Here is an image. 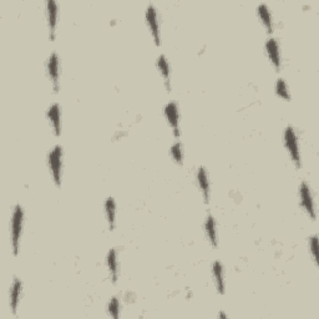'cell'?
<instances>
[{
  "instance_id": "obj_1",
  "label": "cell",
  "mask_w": 319,
  "mask_h": 319,
  "mask_svg": "<svg viewBox=\"0 0 319 319\" xmlns=\"http://www.w3.org/2000/svg\"><path fill=\"white\" fill-rule=\"evenodd\" d=\"M24 212L20 204L14 208L13 218H11V246H13L14 255H18L19 247H20L21 230H23Z\"/></svg>"
},
{
  "instance_id": "obj_19",
  "label": "cell",
  "mask_w": 319,
  "mask_h": 319,
  "mask_svg": "<svg viewBox=\"0 0 319 319\" xmlns=\"http://www.w3.org/2000/svg\"><path fill=\"white\" fill-rule=\"evenodd\" d=\"M276 92L278 96L282 97V99L287 100V101L291 100V95H289L288 89H287V84L283 79H278V81H277Z\"/></svg>"
},
{
  "instance_id": "obj_3",
  "label": "cell",
  "mask_w": 319,
  "mask_h": 319,
  "mask_svg": "<svg viewBox=\"0 0 319 319\" xmlns=\"http://www.w3.org/2000/svg\"><path fill=\"white\" fill-rule=\"evenodd\" d=\"M284 143H286L289 156L292 157V161L294 162L296 167L299 169L301 167V151H299L298 138H297L296 132H294V130L291 126L287 128L286 131H284Z\"/></svg>"
},
{
  "instance_id": "obj_14",
  "label": "cell",
  "mask_w": 319,
  "mask_h": 319,
  "mask_svg": "<svg viewBox=\"0 0 319 319\" xmlns=\"http://www.w3.org/2000/svg\"><path fill=\"white\" fill-rule=\"evenodd\" d=\"M212 272H213V277H215L217 292L220 294H223L225 293V277H223V267L218 260L213 263Z\"/></svg>"
},
{
  "instance_id": "obj_15",
  "label": "cell",
  "mask_w": 319,
  "mask_h": 319,
  "mask_svg": "<svg viewBox=\"0 0 319 319\" xmlns=\"http://www.w3.org/2000/svg\"><path fill=\"white\" fill-rule=\"evenodd\" d=\"M204 230H206L207 238H208L209 243H211L213 247H217L218 240H217V231H216V222L215 218L212 216H208L206 220V223H204Z\"/></svg>"
},
{
  "instance_id": "obj_16",
  "label": "cell",
  "mask_w": 319,
  "mask_h": 319,
  "mask_svg": "<svg viewBox=\"0 0 319 319\" xmlns=\"http://www.w3.org/2000/svg\"><path fill=\"white\" fill-rule=\"evenodd\" d=\"M21 282L20 279L14 278L13 284L10 288V307L13 313H15L16 308H18L19 301H20V294H21Z\"/></svg>"
},
{
  "instance_id": "obj_10",
  "label": "cell",
  "mask_w": 319,
  "mask_h": 319,
  "mask_svg": "<svg viewBox=\"0 0 319 319\" xmlns=\"http://www.w3.org/2000/svg\"><path fill=\"white\" fill-rule=\"evenodd\" d=\"M46 14H48L49 33H50V39L53 40L55 36V26H57L58 18V5L53 0H49L46 3Z\"/></svg>"
},
{
  "instance_id": "obj_18",
  "label": "cell",
  "mask_w": 319,
  "mask_h": 319,
  "mask_svg": "<svg viewBox=\"0 0 319 319\" xmlns=\"http://www.w3.org/2000/svg\"><path fill=\"white\" fill-rule=\"evenodd\" d=\"M105 213H106V218H108L109 228H110V231H114L116 218V204L111 197L105 201Z\"/></svg>"
},
{
  "instance_id": "obj_13",
  "label": "cell",
  "mask_w": 319,
  "mask_h": 319,
  "mask_svg": "<svg viewBox=\"0 0 319 319\" xmlns=\"http://www.w3.org/2000/svg\"><path fill=\"white\" fill-rule=\"evenodd\" d=\"M106 262H108V268L109 273H110L111 279L115 283L118 281L119 277V263H118V253H116L115 250H110L108 253V257H106Z\"/></svg>"
},
{
  "instance_id": "obj_17",
  "label": "cell",
  "mask_w": 319,
  "mask_h": 319,
  "mask_svg": "<svg viewBox=\"0 0 319 319\" xmlns=\"http://www.w3.org/2000/svg\"><path fill=\"white\" fill-rule=\"evenodd\" d=\"M258 15H259L260 20H262L263 25L265 26L267 31L272 33V31H273V21H272V15L268 6L265 5V4H260V5L258 6Z\"/></svg>"
},
{
  "instance_id": "obj_8",
  "label": "cell",
  "mask_w": 319,
  "mask_h": 319,
  "mask_svg": "<svg viewBox=\"0 0 319 319\" xmlns=\"http://www.w3.org/2000/svg\"><path fill=\"white\" fill-rule=\"evenodd\" d=\"M265 50H267V54H268V58L273 66L276 67L277 71H279V69H281V50H279V45L276 39L271 38L267 40Z\"/></svg>"
},
{
  "instance_id": "obj_22",
  "label": "cell",
  "mask_w": 319,
  "mask_h": 319,
  "mask_svg": "<svg viewBox=\"0 0 319 319\" xmlns=\"http://www.w3.org/2000/svg\"><path fill=\"white\" fill-rule=\"evenodd\" d=\"M317 247H318V240H317V236H313L309 238V251H311L314 262H317Z\"/></svg>"
},
{
  "instance_id": "obj_9",
  "label": "cell",
  "mask_w": 319,
  "mask_h": 319,
  "mask_svg": "<svg viewBox=\"0 0 319 319\" xmlns=\"http://www.w3.org/2000/svg\"><path fill=\"white\" fill-rule=\"evenodd\" d=\"M48 119L53 126L55 135L60 136V133H62V111H60L59 105L54 104L49 108Z\"/></svg>"
},
{
  "instance_id": "obj_12",
  "label": "cell",
  "mask_w": 319,
  "mask_h": 319,
  "mask_svg": "<svg viewBox=\"0 0 319 319\" xmlns=\"http://www.w3.org/2000/svg\"><path fill=\"white\" fill-rule=\"evenodd\" d=\"M157 67L158 71L161 72L162 77H164L165 85H166V89L171 90V70H170V65L167 59L165 58V55H160L157 59Z\"/></svg>"
},
{
  "instance_id": "obj_6",
  "label": "cell",
  "mask_w": 319,
  "mask_h": 319,
  "mask_svg": "<svg viewBox=\"0 0 319 319\" xmlns=\"http://www.w3.org/2000/svg\"><path fill=\"white\" fill-rule=\"evenodd\" d=\"M299 196L302 199V206L304 207V209L307 211V213L309 215V217L312 220H316V212H314V203H313V197H312L311 187L308 186L307 182H302L301 189H299Z\"/></svg>"
},
{
  "instance_id": "obj_21",
  "label": "cell",
  "mask_w": 319,
  "mask_h": 319,
  "mask_svg": "<svg viewBox=\"0 0 319 319\" xmlns=\"http://www.w3.org/2000/svg\"><path fill=\"white\" fill-rule=\"evenodd\" d=\"M108 312L113 318L118 319L119 317H120V302H119L118 298L114 297V298L111 299L108 306Z\"/></svg>"
},
{
  "instance_id": "obj_4",
  "label": "cell",
  "mask_w": 319,
  "mask_h": 319,
  "mask_svg": "<svg viewBox=\"0 0 319 319\" xmlns=\"http://www.w3.org/2000/svg\"><path fill=\"white\" fill-rule=\"evenodd\" d=\"M146 21L150 28L151 34L153 36L156 45H161V34H160V25H158L157 20V11H156L155 6L148 5L147 10H146Z\"/></svg>"
},
{
  "instance_id": "obj_20",
  "label": "cell",
  "mask_w": 319,
  "mask_h": 319,
  "mask_svg": "<svg viewBox=\"0 0 319 319\" xmlns=\"http://www.w3.org/2000/svg\"><path fill=\"white\" fill-rule=\"evenodd\" d=\"M171 156L179 165L184 164V152H182L181 143L176 142L171 146Z\"/></svg>"
},
{
  "instance_id": "obj_7",
  "label": "cell",
  "mask_w": 319,
  "mask_h": 319,
  "mask_svg": "<svg viewBox=\"0 0 319 319\" xmlns=\"http://www.w3.org/2000/svg\"><path fill=\"white\" fill-rule=\"evenodd\" d=\"M165 116L167 119V123L170 124V126L172 128L175 136L179 137L180 136V115H179V109L177 105L175 102H170L166 105L165 108Z\"/></svg>"
},
{
  "instance_id": "obj_11",
  "label": "cell",
  "mask_w": 319,
  "mask_h": 319,
  "mask_svg": "<svg viewBox=\"0 0 319 319\" xmlns=\"http://www.w3.org/2000/svg\"><path fill=\"white\" fill-rule=\"evenodd\" d=\"M197 182H198L199 190H201L204 202L208 203L209 196H211V190H209L208 176H207V172L203 167H199L198 171H197Z\"/></svg>"
},
{
  "instance_id": "obj_5",
  "label": "cell",
  "mask_w": 319,
  "mask_h": 319,
  "mask_svg": "<svg viewBox=\"0 0 319 319\" xmlns=\"http://www.w3.org/2000/svg\"><path fill=\"white\" fill-rule=\"evenodd\" d=\"M46 69H48V75L49 79H50L51 84H53V87H54V91L57 92L59 90V76H60V63H59V57H58L55 53L49 57L48 64H46Z\"/></svg>"
},
{
  "instance_id": "obj_2",
  "label": "cell",
  "mask_w": 319,
  "mask_h": 319,
  "mask_svg": "<svg viewBox=\"0 0 319 319\" xmlns=\"http://www.w3.org/2000/svg\"><path fill=\"white\" fill-rule=\"evenodd\" d=\"M49 167H50L51 176L55 185L60 187L62 185V169H63V148L62 146H55L49 153Z\"/></svg>"
}]
</instances>
